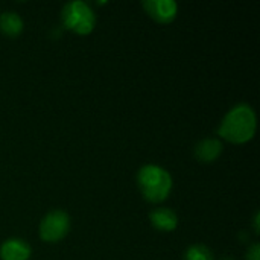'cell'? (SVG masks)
<instances>
[{
	"label": "cell",
	"instance_id": "cell-1",
	"mask_svg": "<svg viewBox=\"0 0 260 260\" xmlns=\"http://www.w3.org/2000/svg\"><path fill=\"white\" fill-rule=\"evenodd\" d=\"M254 133H256V114L254 110L247 104H241L232 108L224 117L218 129V134L221 137L236 145L250 142L254 137Z\"/></svg>",
	"mask_w": 260,
	"mask_h": 260
},
{
	"label": "cell",
	"instance_id": "cell-2",
	"mask_svg": "<svg viewBox=\"0 0 260 260\" xmlns=\"http://www.w3.org/2000/svg\"><path fill=\"white\" fill-rule=\"evenodd\" d=\"M137 184L149 203L165 201L172 190V178L163 168L157 165H146L137 174Z\"/></svg>",
	"mask_w": 260,
	"mask_h": 260
},
{
	"label": "cell",
	"instance_id": "cell-3",
	"mask_svg": "<svg viewBox=\"0 0 260 260\" xmlns=\"http://www.w3.org/2000/svg\"><path fill=\"white\" fill-rule=\"evenodd\" d=\"M61 18L64 26L78 35H88L96 24V15L93 9L82 0L66 3L61 12Z\"/></svg>",
	"mask_w": 260,
	"mask_h": 260
},
{
	"label": "cell",
	"instance_id": "cell-4",
	"mask_svg": "<svg viewBox=\"0 0 260 260\" xmlns=\"http://www.w3.org/2000/svg\"><path fill=\"white\" fill-rule=\"evenodd\" d=\"M70 230V218L62 210H53L44 216L40 224V238L46 242H58L67 236Z\"/></svg>",
	"mask_w": 260,
	"mask_h": 260
},
{
	"label": "cell",
	"instance_id": "cell-5",
	"mask_svg": "<svg viewBox=\"0 0 260 260\" xmlns=\"http://www.w3.org/2000/svg\"><path fill=\"white\" fill-rule=\"evenodd\" d=\"M143 8L158 23H171L178 14V5L174 0H145Z\"/></svg>",
	"mask_w": 260,
	"mask_h": 260
},
{
	"label": "cell",
	"instance_id": "cell-6",
	"mask_svg": "<svg viewBox=\"0 0 260 260\" xmlns=\"http://www.w3.org/2000/svg\"><path fill=\"white\" fill-rule=\"evenodd\" d=\"M30 247L23 239H8L0 247L2 260H29Z\"/></svg>",
	"mask_w": 260,
	"mask_h": 260
},
{
	"label": "cell",
	"instance_id": "cell-7",
	"mask_svg": "<svg viewBox=\"0 0 260 260\" xmlns=\"http://www.w3.org/2000/svg\"><path fill=\"white\" fill-rule=\"evenodd\" d=\"M222 152V143L218 139H204L195 148V157L203 163L215 161Z\"/></svg>",
	"mask_w": 260,
	"mask_h": 260
},
{
	"label": "cell",
	"instance_id": "cell-8",
	"mask_svg": "<svg viewBox=\"0 0 260 260\" xmlns=\"http://www.w3.org/2000/svg\"><path fill=\"white\" fill-rule=\"evenodd\" d=\"M149 219L160 232H172L178 225V216L171 209H157L149 215Z\"/></svg>",
	"mask_w": 260,
	"mask_h": 260
},
{
	"label": "cell",
	"instance_id": "cell-9",
	"mask_svg": "<svg viewBox=\"0 0 260 260\" xmlns=\"http://www.w3.org/2000/svg\"><path fill=\"white\" fill-rule=\"evenodd\" d=\"M23 30V20L12 11L3 12L0 15V32L6 37H17Z\"/></svg>",
	"mask_w": 260,
	"mask_h": 260
},
{
	"label": "cell",
	"instance_id": "cell-10",
	"mask_svg": "<svg viewBox=\"0 0 260 260\" xmlns=\"http://www.w3.org/2000/svg\"><path fill=\"white\" fill-rule=\"evenodd\" d=\"M184 260H213V254L204 245H192L186 251Z\"/></svg>",
	"mask_w": 260,
	"mask_h": 260
},
{
	"label": "cell",
	"instance_id": "cell-11",
	"mask_svg": "<svg viewBox=\"0 0 260 260\" xmlns=\"http://www.w3.org/2000/svg\"><path fill=\"white\" fill-rule=\"evenodd\" d=\"M247 260H260V247L259 244L251 245V248L247 253Z\"/></svg>",
	"mask_w": 260,
	"mask_h": 260
},
{
	"label": "cell",
	"instance_id": "cell-12",
	"mask_svg": "<svg viewBox=\"0 0 260 260\" xmlns=\"http://www.w3.org/2000/svg\"><path fill=\"white\" fill-rule=\"evenodd\" d=\"M254 229H256V233H259V213H256L254 216Z\"/></svg>",
	"mask_w": 260,
	"mask_h": 260
}]
</instances>
